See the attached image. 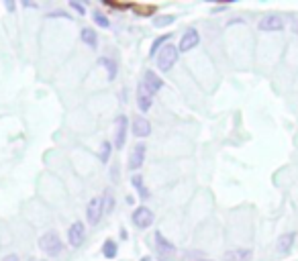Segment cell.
<instances>
[{"label":"cell","instance_id":"277c9868","mask_svg":"<svg viewBox=\"0 0 298 261\" xmlns=\"http://www.w3.org/2000/svg\"><path fill=\"white\" fill-rule=\"evenodd\" d=\"M127 133H129V118L125 114H118L114 118V137H112V147L114 149H123L125 147Z\"/></svg>","mask_w":298,"mask_h":261},{"label":"cell","instance_id":"3957f363","mask_svg":"<svg viewBox=\"0 0 298 261\" xmlns=\"http://www.w3.org/2000/svg\"><path fill=\"white\" fill-rule=\"evenodd\" d=\"M154 239H156V249H158L160 259H162V261H174V259H176V253H178L176 245H174L172 241H168L160 231L154 235Z\"/></svg>","mask_w":298,"mask_h":261},{"label":"cell","instance_id":"7c38bea8","mask_svg":"<svg viewBox=\"0 0 298 261\" xmlns=\"http://www.w3.org/2000/svg\"><path fill=\"white\" fill-rule=\"evenodd\" d=\"M143 86L156 96V94L162 90L164 82H162V78L158 76V72H154V70H145V74H143Z\"/></svg>","mask_w":298,"mask_h":261},{"label":"cell","instance_id":"52a82bcc","mask_svg":"<svg viewBox=\"0 0 298 261\" xmlns=\"http://www.w3.org/2000/svg\"><path fill=\"white\" fill-rule=\"evenodd\" d=\"M198 43H200V33L196 29H186L180 37L178 49H180V53H186V51H192L194 47H198Z\"/></svg>","mask_w":298,"mask_h":261},{"label":"cell","instance_id":"6da1fadb","mask_svg":"<svg viewBox=\"0 0 298 261\" xmlns=\"http://www.w3.org/2000/svg\"><path fill=\"white\" fill-rule=\"evenodd\" d=\"M39 249H41L47 257H57V255L62 253V249H64V243H62V239H59L57 233L49 231V233H43V235L39 237Z\"/></svg>","mask_w":298,"mask_h":261},{"label":"cell","instance_id":"d4e9b609","mask_svg":"<svg viewBox=\"0 0 298 261\" xmlns=\"http://www.w3.org/2000/svg\"><path fill=\"white\" fill-rule=\"evenodd\" d=\"M184 261H213V259L204 257L202 253H192V251H188V253L184 255Z\"/></svg>","mask_w":298,"mask_h":261},{"label":"cell","instance_id":"8992f818","mask_svg":"<svg viewBox=\"0 0 298 261\" xmlns=\"http://www.w3.org/2000/svg\"><path fill=\"white\" fill-rule=\"evenodd\" d=\"M131 218H133V224H135L137 229H141V231L149 229V226H152V224H154V220H156L154 212H152V210H149L147 206H137V208L133 210Z\"/></svg>","mask_w":298,"mask_h":261},{"label":"cell","instance_id":"7402d4cb","mask_svg":"<svg viewBox=\"0 0 298 261\" xmlns=\"http://www.w3.org/2000/svg\"><path fill=\"white\" fill-rule=\"evenodd\" d=\"M102 202H104V212L108 214V212H112V208H114V194H112V190L110 188H106L104 190V194H102Z\"/></svg>","mask_w":298,"mask_h":261},{"label":"cell","instance_id":"f546056e","mask_svg":"<svg viewBox=\"0 0 298 261\" xmlns=\"http://www.w3.org/2000/svg\"><path fill=\"white\" fill-rule=\"evenodd\" d=\"M3 261H19V255H17V253H9Z\"/></svg>","mask_w":298,"mask_h":261},{"label":"cell","instance_id":"ba28073f","mask_svg":"<svg viewBox=\"0 0 298 261\" xmlns=\"http://www.w3.org/2000/svg\"><path fill=\"white\" fill-rule=\"evenodd\" d=\"M68 241L72 247H82L84 241H86V226L82 220H76L72 222V226L68 229Z\"/></svg>","mask_w":298,"mask_h":261},{"label":"cell","instance_id":"30bf717a","mask_svg":"<svg viewBox=\"0 0 298 261\" xmlns=\"http://www.w3.org/2000/svg\"><path fill=\"white\" fill-rule=\"evenodd\" d=\"M145 153H147L145 143L133 145V149H131V153H129V170H131V172H137V170L145 164Z\"/></svg>","mask_w":298,"mask_h":261},{"label":"cell","instance_id":"4316f807","mask_svg":"<svg viewBox=\"0 0 298 261\" xmlns=\"http://www.w3.org/2000/svg\"><path fill=\"white\" fill-rule=\"evenodd\" d=\"M55 17H66V19H72L66 11H55V13H49V19H55Z\"/></svg>","mask_w":298,"mask_h":261},{"label":"cell","instance_id":"5bb4252c","mask_svg":"<svg viewBox=\"0 0 298 261\" xmlns=\"http://www.w3.org/2000/svg\"><path fill=\"white\" fill-rule=\"evenodd\" d=\"M294 243H296V233H294V231H288V233H284V235H280V237H278L276 249H278V253L288 255V253L292 251Z\"/></svg>","mask_w":298,"mask_h":261},{"label":"cell","instance_id":"4fadbf2b","mask_svg":"<svg viewBox=\"0 0 298 261\" xmlns=\"http://www.w3.org/2000/svg\"><path fill=\"white\" fill-rule=\"evenodd\" d=\"M131 130H133V135H135L137 139L149 137V135H152V122H149L145 116H137V118L133 120Z\"/></svg>","mask_w":298,"mask_h":261},{"label":"cell","instance_id":"5b68a950","mask_svg":"<svg viewBox=\"0 0 298 261\" xmlns=\"http://www.w3.org/2000/svg\"><path fill=\"white\" fill-rule=\"evenodd\" d=\"M104 214H106V212H104V202H102V196L92 198V200L88 202V206H86V220H88V224L96 226V224L102 220V216H104Z\"/></svg>","mask_w":298,"mask_h":261},{"label":"cell","instance_id":"f1b7e54d","mask_svg":"<svg viewBox=\"0 0 298 261\" xmlns=\"http://www.w3.org/2000/svg\"><path fill=\"white\" fill-rule=\"evenodd\" d=\"M110 178H112L114 182H118V168H116V166H112V170H110Z\"/></svg>","mask_w":298,"mask_h":261},{"label":"cell","instance_id":"4dcf8cb0","mask_svg":"<svg viewBox=\"0 0 298 261\" xmlns=\"http://www.w3.org/2000/svg\"><path fill=\"white\" fill-rule=\"evenodd\" d=\"M292 33L298 35V19H292Z\"/></svg>","mask_w":298,"mask_h":261},{"label":"cell","instance_id":"9c48e42d","mask_svg":"<svg viewBox=\"0 0 298 261\" xmlns=\"http://www.w3.org/2000/svg\"><path fill=\"white\" fill-rule=\"evenodd\" d=\"M257 27L263 33H278V31L284 29V19L280 15H265V17H261Z\"/></svg>","mask_w":298,"mask_h":261},{"label":"cell","instance_id":"8fae6325","mask_svg":"<svg viewBox=\"0 0 298 261\" xmlns=\"http://www.w3.org/2000/svg\"><path fill=\"white\" fill-rule=\"evenodd\" d=\"M152 106H154V94L149 92V90L143 86V82H141V84L137 86V108H139L143 114H147Z\"/></svg>","mask_w":298,"mask_h":261},{"label":"cell","instance_id":"2e32d148","mask_svg":"<svg viewBox=\"0 0 298 261\" xmlns=\"http://www.w3.org/2000/svg\"><path fill=\"white\" fill-rule=\"evenodd\" d=\"M80 41H82L84 45L92 47V49L98 47V35H96V31L90 29V27H84V29L80 31Z\"/></svg>","mask_w":298,"mask_h":261},{"label":"cell","instance_id":"d6986e66","mask_svg":"<svg viewBox=\"0 0 298 261\" xmlns=\"http://www.w3.org/2000/svg\"><path fill=\"white\" fill-rule=\"evenodd\" d=\"M170 39H172V33H164L162 37H158V39L152 43V49H149V55H152V57H158V53L162 51V47H164Z\"/></svg>","mask_w":298,"mask_h":261},{"label":"cell","instance_id":"ffe728a7","mask_svg":"<svg viewBox=\"0 0 298 261\" xmlns=\"http://www.w3.org/2000/svg\"><path fill=\"white\" fill-rule=\"evenodd\" d=\"M116 253H118V245H116V241L106 239V241H104V245H102V255H104L106 259H114V257H116Z\"/></svg>","mask_w":298,"mask_h":261},{"label":"cell","instance_id":"e0dca14e","mask_svg":"<svg viewBox=\"0 0 298 261\" xmlns=\"http://www.w3.org/2000/svg\"><path fill=\"white\" fill-rule=\"evenodd\" d=\"M100 66L106 68V78H108V82H114V80H116V74H118L116 61L110 59V57H100Z\"/></svg>","mask_w":298,"mask_h":261},{"label":"cell","instance_id":"cb8c5ba5","mask_svg":"<svg viewBox=\"0 0 298 261\" xmlns=\"http://www.w3.org/2000/svg\"><path fill=\"white\" fill-rule=\"evenodd\" d=\"M110 151H112V143H110V141H104V143H102V149H100V161H102V164L108 161Z\"/></svg>","mask_w":298,"mask_h":261},{"label":"cell","instance_id":"484cf974","mask_svg":"<svg viewBox=\"0 0 298 261\" xmlns=\"http://www.w3.org/2000/svg\"><path fill=\"white\" fill-rule=\"evenodd\" d=\"M70 9H72V11H76L80 17H84V15H86V7H84L82 3H78V0H70Z\"/></svg>","mask_w":298,"mask_h":261},{"label":"cell","instance_id":"1f68e13d","mask_svg":"<svg viewBox=\"0 0 298 261\" xmlns=\"http://www.w3.org/2000/svg\"><path fill=\"white\" fill-rule=\"evenodd\" d=\"M23 7H27V9H37V5H35V3H29V0H25Z\"/></svg>","mask_w":298,"mask_h":261},{"label":"cell","instance_id":"83f0119b","mask_svg":"<svg viewBox=\"0 0 298 261\" xmlns=\"http://www.w3.org/2000/svg\"><path fill=\"white\" fill-rule=\"evenodd\" d=\"M5 7H7V11H9V13H13V11L17 9V3H13V0H7Z\"/></svg>","mask_w":298,"mask_h":261},{"label":"cell","instance_id":"7a4b0ae2","mask_svg":"<svg viewBox=\"0 0 298 261\" xmlns=\"http://www.w3.org/2000/svg\"><path fill=\"white\" fill-rule=\"evenodd\" d=\"M178 57H180V49L176 45H172V43H166L162 47V51L158 53V68H160V72H164V74L170 72L176 66Z\"/></svg>","mask_w":298,"mask_h":261},{"label":"cell","instance_id":"44dd1931","mask_svg":"<svg viewBox=\"0 0 298 261\" xmlns=\"http://www.w3.org/2000/svg\"><path fill=\"white\" fill-rule=\"evenodd\" d=\"M92 21H94V25L100 27V29H108V27H110V19H108L104 13H100V11H94V13H92Z\"/></svg>","mask_w":298,"mask_h":261},{"label":"cell","instance_id":"9a60e30c","mask_svg":"<svg viewBox=\"0 0 298 261\" xmlns=\"http://www.w3.org/2000/svg\"><path fill=\"white\" fill-rule=\"evenodd\" d=\"M253 257V251L251 249H231L225 253V261H249Z\"/></svg>","mask_w":298,"mask_h":261},{"label":"cell","instance_id":"d6a6232c","mask_svg":"<svg viewBox=\"0 0 298 261\" xmlns=\"http://www.w3.org/2000/svg\"><path fill=\"white\" fill-rule=\"evenodd\" d=\"M141 261H152V257H149V255H145V257H141Z\"/></svg>","mask_w":298,"mask_h":261},{"label":"cell","instance_id":"ac0fdd59","mask_svg":"<svg viewBox=\"0 0 298 261\" xmlns=\"http://www.w3.org/2000/svg\"><path fill=\"white\" fill-rule=\"evenodd\" d=\"M131 184H133V188L139 192V198H141V200H147V198H149V190L145 188V182H143V178H141L139 174H135V176L131 178Z\"/></svg>","mask_w":298,"mask_h":261},{"label":"cell","instance_id":"603a6c76","mask_svg":"<svg viewBox=\"0 0 298 261\" xmlns=\"http://www.w3.org/2000/svg\"><path fill=\"white\" fill-rule=\"evenodd\" d=\"M174 23H176V17H174V15H164V17H156V19H154V27H158V29L170 27V25H174Z\"/></svg>","mask_w":298,"mask_h":261}]
</instances>
